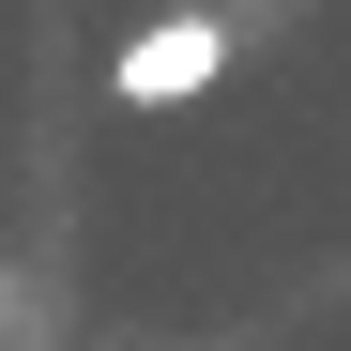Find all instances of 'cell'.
<instances>
[{
	"label": "cell",
	"instance_id": "obj_1",
	"mask_svg": "<svg viewBox=\"0 0 351 351\" xmlns=\"http://www.w3.org/2000/svg\"><path fill=\"white\" fill-rule=\"evenodd\" d=\"M214 77H229V16H199V0H184V16H153V31H123V62H107L123 107H199Z\"/></svg>",
	"mask_w": 351,
	"mask_h": 351
}]
</instances>
